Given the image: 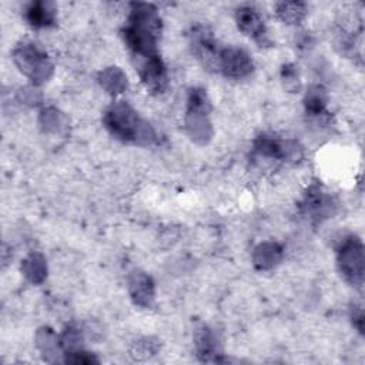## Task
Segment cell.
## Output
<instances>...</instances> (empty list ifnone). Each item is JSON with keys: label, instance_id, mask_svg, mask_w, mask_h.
Instances as JSON below:
<instances>
[{"label": "cell", "instance_id": "cell-25", "mask_svg": "<svg viewBox=\"0 0 365 365\" xmlns=\"http://www.w3.org/2000/svg\"><path fill=\"white\" fill-rule=\"evenodd\" d=\"M19 98L20 101L26 103V104H30V106H36L40 103L41 100V94L40 91L31 88V87H24L19 91Z\"/></svg>", "mask_w": 365, "mask_h": 365}, {"label": "cell", "instance_id": "cell-7", "mask_svg": "<svg viewBox=\"0 0 365 365\" xmlns=\"http://www.w3.org/2000/svg\"><path fill=\"white\" fill-rule=\"evenodd\" d=\"M190 47L192 54L201 61V64L205 68L218 71L221 47H218L217 40L214 38L212 33L207 27L197 24L191 29Z\"/></svg>", "mask_w": 365, "mask_h": 365}, {"label": "cell", "instance_id": "cell-26", "mask_svg": "<svg viewBox=\"0 0 365 365\" xmlns=\"http://www.w3.org/2000/svg\"><path fill=\"white\" fill-rule=\"evenodd\" d=\"M351 318L354 327L358 329L359 334H364V312L361 305H354L351 308Z\"/></svg>", "mask_w": 365, "mask_h": 365}, {"label": "cell", "instance_id": "cell-16", "mask_svg": "<svg viewBox=\"0 0 365 365\" xmlns=\"http://www.w3.org/2000/svg\"><path fill=\"white\" fill-rule=\"evenodd\" d=\"M304 104H305V111L308 115H311L314 118H319V120L329 118V113L327 110L328 97H327V91L324 87H321V86L309 87V90L305 94Z\"/></svg>", "mask_w": 365, "mask_h": 365}, {"label": "cell", "instance_id": "cell-6", "mask_svg": "<svg viewBox=\"0 0 365 365\" xmlns=\"http://www.w3.org/2000/svg\"><path fill=\"white\" fill-rule=\"evenodd\" d=\"M252 150L257 155L279 160V161H298L302 157V147L292 140H281L274 135H258L254 140Z\"/></svg>", "mask_w": 365, "mask_h": 365}, {"label": "cell", "instance_id": "cell-18", "mask_svg": "<svg viewBox=\"0 0 365 365\" xmlns=\"http://www.w3.org/2000/svg\"><path fill=\"white\" fill-rule=\"evenodd\" d=\"M21 272L31 284H41L47 277L46 258L38 252L30 254L21 262Z\"/></svg>", "mask_w": 365, "mask_h": 365}, {"label": "cell", "instance_id": "cell-17", "mask_svg": "<svg viewBox=\"0 0 365 365\" xmlns=\"http://www.w3.org/2000/svg\"><path fill=\"white\" fill-rule=\"evenodd\" d=\"M97 81L107 93L114 96L123 93L128 86L127 76L118 67H107L101 70L97 76Z\"/></svg>", "mask_w": 365, "mask_h": 365}, {"label": "cell", "instance_id": "cell-19", "mask_svg": "<svg viewBox=\"0 0 365 365\" xmlns=\"http://www.w3.org/2000/svg\"><path fill=\"white\" fill-rule=\"evenodd\" d=\"M275 13L279 20L287 24H298L307 14V6L299 1H281L275 6Z\"/></svg>", "mask_w": 365, "mask_h": 365}, {"label": "cell", "instance_id": "cell-4", "mask_svg": "<svg viewBox=\"0 0 365 365\" xmlns=\"http://www.w3.org/2000/svg\"><path fill=\"white\" fill-rule=\"evenodd\" d=\"M13 60L17 68L31 80L33 84L40 86L53 76L54 66L48 56L33 43H20L13 50Z\"/></svg>", "mask_w": 365, "mask_h": 365}, {"label": "cell", "instance_id": "cell-20", "mask_svg": "<svg viewBox=\"0 0 365 365\" xmlns=\"http://www.w3.org/2000/svg\"><path fill=\"white\" fill-rule=\"evenodd\" d=\"M38 124L43 128V131L57 134L67 128L68 121H67V117L63 113H60L57 108L47 107L40 113Z\"/></svg>", "mask_w": 365, "mask_h": 365}, {"label": "cell", "instance_id": "cell-9", "mask_svg": "<svg viewBox=\"0 0 365 365\" xmlns=\"http://www.w3.org/2000/svg\"><path fill=\"white\" fill-rule=\"evenodd\" d=\"M235 21L240 31L252 38L259 47H269L272 44L268 37L264 20L254 7L242 6L237 9Z\"/></svg>", "mask_w": 365, "mask_h": 365}, {"label": "cell", "instance_id": "cell-8", "mask_svg": "<svg viewBox=\"0 0 365 365\" xmlns=\"http://www.w3.org/2000/svg\"><path fill=\"white\" fill-rule=\"evenodd\" d=\"M254 70L251 56L238 47H222L220 53L218 71L228 78H244Z\"/></svg>", "mask_w": 365, "mask_h": 365}, {"label": "cell", "instance_id": "cell-10", "mask_svg": "<svg viewBox=\"0 0 365 365\" xmlns=\"http://www.w3.org/2000/svg\"><path fill=\"white\" fill-rule=\"evenodd\" d=\"M336 204L331 195L324 192L318 185H312L301 202V210L314 222H321L335 212Z\"/></svg>", "mask_w": 365, "mask_h": 365}, {"label": "cell", "instance_id": "cell-15", "mask_svg": "<svg viewBox=\"0 0 365 365\" xmlns=\"http://www.w3.org/2000/svg\"><path fill=\"white\" fill-rule=\"evenodd\" d=\"M282 259V248L279 244L272 241L261 242L252 252V262L257 269L267 271L278 265Z\"/></svg>", "mask_w": 365, "mask_h": 365}, {"label": "cell", "instance_id": "cell-24", "mask_svg": "<svg viewBox=\"0 0 365 365\" xmlns=\"http://www.w3.org/2000/svg\"><path fill=\"white\" fill-rule=\"evenodd\" d=\"M64 362H67V364H84V365H88V364H98V359L93 354L80 349V351H76V352L64 354Z\"/></svg>", "mask_w": 365, "mask_h": 365}, {"label": "cell", "instance_id": "cell-23", "mask_svg": "<svg viewBox=\"0 0 365 365\" xmlns=\"http://www.w3.org/2000/svg\"><path fill=\"white\" fill-rule=\"evenodd\" d=\"M281 80L285 90L291 93H297L301 88V81L298 76V70L294 64H284L281 68Z\"/></svg>", "mask_w": 365, "mask_h": 365}, {"label": "cell", "instance_id": "cell-12", "mask_svg": "<svg viewBox=\"0 0 365 365\" xmlns=\"http://www.w3.org/2000/svg\"><path fill=\"white\" fill-rule=\"evenodd\" d=\"M128 291L135 305L141 308H150L153 305L155 292L154 282L148 274L141 271L133 272L128 279Z\"/></svg>", "mask_w": 365, "mask_h": 365}, {"label": "cell", "instance_id": "cell-11", "mask_svg": "<svg viewBox=\"0 0 365 365\" xmlns=\"http://www.w3.org/2000/svg\"><path fill=\"white\" fill-rule=\"evenodd\" d=\"M138 74L145 88L153 94H161L168 87V74L161 57L153 56L141 61Z\"/></svg>", "mask_w": 365, "mask_h": 365}, {"label": "cell", "instance_id": "cell-14", "mask_svg": "<svg viewBox=\"0 0 365 365\" xmlns=\"http://www.w3.org/2000/svg\"><path fill=\"white\" fill-rule=\"evenodd\" d=\"M26 20L34 29L50 27L56 23V7L51 1H33L26 9Z\"/></svg>", "mask_w": 365, "mask_h": 365}, {"label": "cell", "instance_id": "cell-13", "mask_svg": "<svg viewBox=\"0 0 365 365\" xmlns=\"http://www.w3.org/2000/svg\"><path fill=\"white\" fill-rule=\"evenodd\" d=\"M194 344H195V352L197 356L204 361V362H210L218 361V341L214 335V332L207 327L202 325L200 328L195 329L194 332Z\"/></svg>", "mask_w": 365, "mask_h": 365}, {"label": "cell", "instance_id": "cell-3", "mask_svg": "<svg viewBox=\"0 0 365 365\" xmlns=\"http://www.w3.org/2000/svg\"><path fill=\"white\" fill-rule=\"evenodd\" d=\"M211 101L204 88L194 87L188 91L185 111V131L197 144H207L212 137V125L210 121Z\"/></svg>", "mask_w": 365, "mask_h": 365}, {"label": "cell", "instance_id": "cell-21", "mask_svg": "<svg viewBox=\"0 0 365 365\" xmlns=\"http://www.w3.org/2000/svg\"><path fill=\"white\" fill-rule=\"evenodd\" d=\"M81 342H83L81 332L74 327H68L58 336V345H60V348L63 349L64 354H70V352H76V351L83 349Z\"/></svg>", "mask_w": 365, "mask_h": 365}, {"label": "cell", "instance_id": "cell-5", "mask_svg": "<svg viewBox=\"0 0 365 365\" xmlns=\"http://www.w3.org/2000/svg\"><path fill=\"white\" fill-rule=\"evenodd\" d=\"M364 244L356 235L345 237L336 248V265L344 279L355 288L364 284Z\"/></svg>", "mask_w": 365, "mask_h": 365}, {"label": "cell", "instance_id": "cell-1", "mask_svg": "<svg viewBox=\"0 0 365 365\" xmlns=\"http://www.w3.org/2000/svg\"><path fill=\"white\" fill-rule=\"evenodd\" d=\"M161 17L151 3H131L123 38L134 57L141 60L157 56V44L161 37Z\"/></svg>", "mask_w": 365, "mask_h": 365}, {"label": "cell", "instance_id": "cell-2", "mask_svg": "<svg viewBox=\"0 0 365 365\" xmlns=\"http://www.w3.org/2000/svg\"><path fill=\"white\" fill-rule=\"evenodd\" d=\"M103 124L111 135L123 143L151 145L157 143V134L150 123L125 101H114L103 115Z\"/></svg>", "mask_w": 365, "mask_h": 365}, {"label": "cell", "instance_id": "cell-27", "mask_svg": "<svg viewBox=\"0 0 365 365\" xmlns=\"http://www.w3.org/2000/svg\"><path fill=\"white\" fill-rule=\"evenodd\" d=\"M151 346H153V342H148V339H145L144 342H137L135 349L133 351V356L140 358V355H150V352L155 351Z\"/></svg>", "mask_w": 365, "mask_h": 365}, {"label": "cell", "instance_id": "cell-22", "mask_svg": "<svg viewBox=\"0 0 365 365\" xmlns=\"http://www.w3.org/2000/svg\"><path fill=\"white\" fill-rule=\"evenodd\" d=\"M36 341H37V346L44 354H54L56 348L57 346L60 348L58 338H57V335L50 328L38 329L37 335H36Z\"/></svg>", "mask_w": 365, "mask_h": 365}]
</instances>
